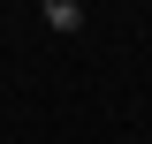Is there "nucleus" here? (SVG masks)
I'll list each match as a JSON object with an SVG mask.
<instances>
[{"mask_svg": "<svg viewBox=\"0 0 152 144\" xmlns=\"http://www.w3.org/2000/svg\"><path fill=\"white\" fill-rule=\"evenodd\" d=\"M38 15H46V31H84V0H46V8H38Z\"/></svg>", "mask_w": 152, "mask_h": 144, "instance_id": "f257e3e1", "label": "nucleus"}]
</instances>
